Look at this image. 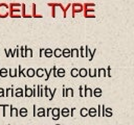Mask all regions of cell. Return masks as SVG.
<instances>
[{"label": "cell", "mask_w": 134, "mask_h": 125, "mask_svg": "<svg viewBox=\"0 0 134 125\" xmlns=\"http://www.w3.org/2000/svg\"><path fill=\"white\" fill-rule=\"evenodd\" d=\"M9 15V6L6 3H0V18H5Z\"/></svg>", "instance_id": "cell-1"}, {"label": "cell", "mask_w": 134, "mask_h": 125, "mask_svg": "<svg viewBox=\"0 0 134 125\" xmlns=\"http://www.w3.org/2000/svg\"><path fill=\"white\" fill-rule=\"evenodd\" d=\"M71 6H72V17H74L76 13H81L84 9L83 4H81V3H73V4H71Z\"/></svg>", "instance_id": "cell-2"}, {"label": "cell", "mask_w": 134, "mask_h": 125, "mask_svg": "<svg viewBox=\"0 0 134 125\" xmlns=\"http://www.w3.org/2000/svg\"><path fill=\"white\" fill-rule=\"evenodd\" d=\"M51 118L52 120H59L60 119V108L55 107V108H51Z\"/></svg>", "instance_id": "cell-3"}, {"label": "cell", "mask_w": 134, "mask_h": 125, "mask_svg": "<svg viewBox=\"0 0 134 125\" xmlns=\"http://www.w3.org/2000/svg\"><path fill=\"white\" fill-rule=\"evenodd\" d=\"M18 108L14 107L13 105H9V116L10 117H18Z\"/></svg>", "instance_id": "cell-4"}, {"label": "cell", "mask_w": 134, "mask_h": 125, "mask_svg": "<svg viewBox=\"0 0 134 125\" xmlns=\"http://www.w3.org/2000/svg\"><path fill=\"white\" fill-rule=\"evenodd\" d=\"M60 115L62 117H69V116H70V108L63 107L62 110L60 111Z\"/></svg>", "instance_id": "cell-5"}, {"label": "cell", "mask_w": 134, "mask_h": 125, "mask_svg": "<svg viewBox=\"0 0 134 125\" xmlns=\"http://www.w3.org/2000/svg\"><path fill=\"white\" fill-rule=\"evenodd\" d=\"M24 97H27V98L33 97V89L28 88L27 85H25V88H24Z\"/></svg>", "instance_id": "cell-6"}, {"label": "cell", "mask_w": 134, "mask_h": 125, "mask_svg": "<svg viewBox=\"0 0 134 125\" xmlns=\"http://www.w3.org/2000/svg\"><path fill=\"white\" fill-rule=\"evenodd\" d=\"M14 96L16 97H24V90L21 89V88H18L14 90Z\"/></svg>", "instance_id": "cell-7"}, {"label": "cell", "mask_w": 134, "mask_h": 125, "mask_svg": "<svg viewBox=\"0 0 134 125\" xmlns=\"http://www.w3.org/2000/svg\"><path fill=\"white\" fill-rule=\"evenodd\" d=\"M106 76V69L100 68L96 70V77H105Z\"/></svg>", "instance_id": "cell-8"}, {"label": "cell", "mask_w": 134, "mask_h": 125, "mask_svg": "<svg viewBox=\"0 0 134 125\" xmlns=\"http://www.w3.org/2000/svg\"><path fill=\"white\" fill-rule=\"evenodd\" d=\"M37 88V96L38 97H43L44 96V90H43V85H36Z\"/></svg>", "instance_id": "cell-9"}, {"label": "cell", "mask_w": 134, "mask_h": 125, "mask_svg": "<svg viewBox=\"0 0 134 125\" xmlns=\"http://www.w3.org/2000/svg\"><path fill=\"white\" fill-rule=\"evenodd\" d=\"M84 97H92V89H90L88 88L87 85H85V88H84Z\"/></svg>", "instance_id": "cell-10"}, {"label": "cell", "mask_w": 134, "mask_h": 125, "mask_svg": "<svg viewBox=\"0 0 134 125\" xmlns=\"http://www.w3.org/2000/svg\"><path fill=\"white\" fill-rule=\"evenodd\" d=\"M79 76H81V77L85 78L86 76H88V71L86 68H81L79 69Z\"/></svg>", "instance_id": "cell-11"}, {"label": "cell", "mask_w": 134, "mask_h": 125, "mask_svg": "<svg viewBox=\"0 0 134 125\" xmlns=\"http://www.w3.org/2000/svg\"><path fill=\"white\" fill-rule=\"evenodd\" d=\"M36 74V71H35V69L34 68H28V69H26V76L29 78L31 77H34Z\"/></svg>", "instance_id": "cell-12"}, {"label": "cell", "mask_w": 134, "mask_h": 125, "mask_svg": "<svg viewBox=\"0 0 134 125\" xmlns=\"http://www.w3.org/2000/svg\"><path fill=\"white\" fill-rule=\"evenodd\" d=\"M102 94H103V92H102V89L101 88H95L94 90H92V95L94 96V97H101L102 96Z\"/></svg>", "instance_id": "cell-13"}, {"label": "cell", "mask_w": 134, "mask_h": 125, "mask_svg": "<svg viewBox=\"0 0 134 125\" xmlns=\"http://www.w3.org/2000/svg\"><path fill=\"white\" fill-rule=\"evenodd\" d=\"M18 114H19V116H20V117H26V116L28 115L27 108H25V107H21L20 110L18 111Z\"/></svg>", "instance_id": "cell-14"}, {"label": "cell", "mask_w": 134, "mask_h": 125, "mask_svg": "<svg viewBox=\"0 0 134 125\" xmlns=\"http://www.w3.org/2000/svg\"><path fill=\"white\" fill-rule=\"evenodd\" d=\"M8 74H9L10 77H17V76H18V68L9 69L8 70Z\"/></svg>", "instance_id": "cell-15"}, {"label": "cell", "mask_w": 134, "mask_h": 125, "mask_svg": "<svg viewBox=\"0 0 134 125\" xmlns=\"http://www.w3.org/2000/svg\"><path fill=\"white\" fill-rule=\"evenodd\" d=\"M38 117H46V113H45V108L43 107H40L37 110V114H36Z\"/></svg>", "instance_id": "cell-16"}, {"label": "cell", "mask_w": 134, "mask_h": 125, "mask_svg": "<svg viewBox=\"0 0 134 125\" xmlns=\"http://www.w3.org/2000/svg\"><path fill=\"white\" fill-rule=\"evenodd\" d=\"M88 116L89 117H96L98 116V111H96V108L94 107H91L88 110Z\"/></svg>", "instance_id": "cell-17"}, {"label": "cell", "mask_w": 134, "mask_h": 125, "mask_svg": "<svg viewBox=\"0 0 134 125\" xmlns=\"http://www.w3.org/2000/svg\"><path fill=\"white\" fill-rule=\"evenodd\" d=\"M79 56H80L79 49H77V48L70 49V57H79Z\"/></svg>", "instance_id": "cell-18"}, {"label": "cell", "mask_w": 134, "mask_h": 125, "mask_svg": "<svg viewBox=\"0 0 134 125\" xmlns=\"http://www.w3.org/2000/svg\"><path fill=\"white\" fill-rule=\"evenodd\" d=\"M25 49V57H33V49H30L27 46H24Z\"/></svg>", "instance_id": "cell-19"}, {"label": "cell", "mask_w": 134, "mask_h": 125, "mask_svg": "<svg viewBox=\"0 0 134 125\" xmlns=\"http://www.w3.org/2000/svg\"><path fill=\"white\" fill-rule=\"evenodd\" d=\"M14 96V88L10 86L5 90V97H13Z\"/></svg>", "instance_id": "cell-20"}, {"label": "cell", "mask_w": 134, "mask_h": 125, "mask_svg": "<svg viewBox=\"0 0 134 125\" xmlns=\"http://www.w3.org/2000/svg\"><path fill=\"white\" fill-rule=\"evenodd\" d=\"M65 76V69L59 68L57 69V77H64Z\"/></svg>", "instance_id": "cell-21"}, {"label": "cell", "mask_w": 134, "mask_h": 125, "mask_svg": "<svg viewBox=\"0 0 134 125\" xmlns=\"http://www.w3.org/2000/svg\"><path fill=\"white\" fill-rule=\"evenodd\" d=\"M62 56L64 57H70V49H68V48H65V49H63L62 50Z\"/></svg>", "instance_id": "cell-22"}, {"label": "cell", "mask_w": 134, "mask_h": 125, "mask_svg": "<svg viewBox=\"0 0 134 125\" xmlns=\"http://www.w3.org/2000/svg\"><path fill=\"white\" fill-rule=\"evenodd\" d=\"M44 55L46 57H51L53 55V50H51L50 48H46V49L44 50Z\"/></svg>", "instance_id": "cell-23"}, {"label": "cell", "mask_w": 134, "mask_h": 125, "mask_svg": "<svg viewBox=\"0 0 134 125\" xmlns=\"http://www.w3.org/2000/svg\"><path fill=\"white\" fill-rule=\"evenodd\" d=\"M96 70L98 69H87L88 71V76H90V77H96Z\"/></svg>", "instance_id": "cell-24"}, {"label": "cell", "mask_w": 134, "mask_h": 125, "mask_svg": "<svg viewBox=\"0 0 134 125\" xmlns=\"http://www.w3.org/2000/svg\"><path fill=\"white\" fill-rule=\"evenodd\" d=\"M65 92H66V97H73L74 95L72 88H65Z\"/></svg>", "instance_id": "cell-25"}, {"label": "cell", "mask_w": 134, "mask_h": 125, "mask_svg": "<svg viewBox=\"0 0 134 125\" xmlns=\"http://www.w3.org/2000/svg\"><path fill=\"white\" fill-rule=\"evenodd\" d=\"M36 75L38 76V77H43L44 76V69L43 68H39V69H37L36 70Z\"/></svg>", "instance_id": "cell-26"}, {"label": "cell", "mask_w": 134, "mask_h": 125, "mask_svg": "<svg viewBox=\"0 0 134 125\" xmlns=\"http://www.w3.org/2000/svg\"><path fill=\"white\" fill-rule=\"evenodd\" d=\"M7 75H8V70L6 68L0 69V76H1V77H6Z\"/></svg>", "instance_id": "cell-27"}, {"label": "cell", "mask_w": 134, "mask_h": 125, "mask_svg": "<svg viewBox=\"0 0 134 125\" xmlns=\"http://www.w3.org/2000/svg\"><path fill=\"white\" fill-rule=\"evenodd\" d=\"M0 107L3 108V117H6L7 110H9V104H0Z\"/></svg>", "instance_id": "cell-28"}, {"label": "cell", "mask_w": 134, "mask_h": 125, "mask_svg": "<svg viewBox=\"0 0 134 125\" xmlns=\"http://www.w3.org/2000/svg\"><path fill=\"white\" fill-rule=\"evenodd\" d=\"M104 117H112V108L111 107H105Z\"/></svg>", "instance_id": "cell-29"}, {"label": "cell", "mask_w": 134, "mask_h": 125, "mask_svg": "<svg viewBox=\"0 0 134 125\" xmlns=\"http://www.w3.org/2000/svg\"><path fill=\"white\" fill-rule=\"evenodd\" d=\"M43 90H44V96H46V97H48V98H49V97H50V94H51L50 89L48 88L47 85H45L44 88H43Z\"/></svg>", "instance_id": "cell-30"}, {"label": "cell", "mask_w": 134, "mask_h": 125, "mask_svg": "<svg viewBox=\"0 0 134 125\" xmlns=\"http://www.w3.org/2000/svg\"><path fill=\"white\" fill-rule=\"evenodd\" d=\"M53 55H55L56 57H61L62 56V49H60V48L55 49L53 50Z\"/></svg>", "instance_id": "cell-31"}, {"label": "cell", "mask_w": 134, "mask_h": 125, "mask_svg": "<svg viewBox=\"0 0 134 125\" xmlns=\"http://www.w3.org/2000/svg\"><path fill=\"white\" fill-rule=\"evenodd\" d=\"M80 115H81L82 117H87L88 116V108H86V107L81 108V111H80Z\"/></svg>", "instance_id": "cell-32"}, {"label": "cell", "mask_w": 134, "mask_h": 125, "mask_svg": "<svg viewBox=\"0 0 134 125\" xmlns=\"http://www.w3.org/2000/svg\"><path fill=\"white\" fill-rule=\"evenodd\" d=\"M70 74L72 77H78L79 76V69L78 68H72L71 71H70Z\"/></svg>", "instance_id": "cell-33"}, {"label": "cell", "mask_w": 134, "mask_h": 125, "mask_svg": "<svg viewBox=\"0 0 134 125\" xmlns=\"http://www.w3.org/2000/svg\"><path fill=\"white\" fill-rule=\"evenodd\" d=\"M31 17H36V18H41L42 16L41 15H37L36 13V4H33V14H31Z\"/></svg>", "instance_id": "cell-34"}, {"label": "cell", "mask_w": 134, "mask_h": 125, "mask_svg": "<svg viewBox=\"0 0 134 125\" xmlns=\"http://www.w3.org/2000/svg\"><path fill=\"white\" fill-rule=\"evenodd\" d=\"M44 69V68H43ZM44 75H45V80H48L50 77V75H51V69L49 70V71H47L46 69H44Z\"/></svg>", "instance_id": "cell-35"}, {"label": "cell", "mask_w": 134, "mask_h": 125, "mask_svg": "<svg viewBox=\"0 0 134 125\" xmlns=\"http://www.w3.org/2000/svg\"><path fill=\"white\" fill-rule=\"evenodd\" d=\"M19 50H20V56L21 57H25V49H24V46H21L19 48Z\"/></svg>", "instance_id": "cell-36"}, {"label": "cell", "mask_w": 134, "mask_h": 125, "mask_svg": "<svg viewBox=\"0 0 134 125\" xmlns=\"http://www.w3.org/2000/svg\"><path fill=\"white\" fill-rule=\"evenodd\" d=\"M85 57H89V54H90V49H89V47L88 46H85Z\"/></svg>", "instance_id": "cell-37"}, {"label": "cell", "mask_w": 134, "mask_h": 125, "mask_svg": "<svg viewBox=\"0 0 134 125\" xmlns=\"http://www.w3.org/2000/svg\"><path fill=\"white\" fill-rule=\"evenodd\" d=\"M79 52H80V56H81V57H85V49H84L83 46L79 49Z\"/></svg>", "instance_id": "cell-38"}, {"label": "cell", "mask_w": 134, "mask_h": 125, "mask_svg": "<svg viewBox=\"0 0 134 125\" xmlns=\"http://www.w3.org/2000/svg\"><path fill=\"white\" fill-rule=\"evenodd\" d=\"M57 67L56 66H53V67H51V74H52V76L53 77H57Z\"/></svg>", "instance_id": "cell-39"}, {"label": "cell", "mask_w": 134, "mask_h": 125, "mask_svg": "<svg viewBox=\"0 0 134 125\" xmlns=\"http://www.w3.org/2000/svg\"><path fill=\"white\" fill-rule=\"evenodd\" d=\"M95 51H96V49H93V50H91V51H90V54H89V61H92V59H93L94 54H95Z\"/></svg>", "instance_id": "cell-40"}, {"label": "cell", "mask_w": 134, "mask_h": 125, "mask_svg": "<svg viewBox=\"0 0 134 125\" xmlns=\"http://www.w3.org/2000/svg\"><path fill=\"white\" fill-rule=\"evenodd\" d=\"M110 71H111V68H110V66H108V67H107V69H106V76H108V77H111Z\"/></svg>", "instance_id": "cell-41"}, {"label": "cell", "mask_w": 134, "mask_h": 125, "mask_svg": "<svg viewBox=\"0 0 134 125\" xmlns=\"http://www.w3.org/2000/svg\"><path fill=\"white\" fill-rule=\"evenodd\" d=\"M94 6H95L94 3H85L83 5V7H94Z\"/></svg>", "instance_id": "cell-42"}, {"label": "cell", "mask_w": 134, "mask_h": 125, "mask_svg": "<svg viewBox=\"0 0 134 125\" xmlns=\"http://www.w3.org/2000/svg\"><path fill=\"white\" fill-rule=\"evenodd\" d=\"M19 48H20V47L17 46V48L15 49V56H17V57L20 56V50H19Z\"/></svg>", "instance_id": "cell-43"}, {"label": "cell", "mask_w": 134, "mask_h": 125, "mask_svg": "<svg viewBox=\"0 0 134 125\" xmlns=\"http://www.w3.org/2000/svg\"><path fill=\"white\" fill-rule=\"evenodd\" d=\"M79 90H80V96L81 97H84V86H80L79 88Z\"/></svg>", "instance_id": "cell-44"}, {"label": "cell", "mask_w": 134, "mask_h": 125, "mask_svg": "<svg viewBox=\"0 0 134 125\" xmlns=\"http://www.w3.org/2000/svg\"><path fill=\"white\" fill-rule=\"evenodd\" d=\"M56 92H57V89H53V91L51 92V94H50L49 100H52V99H53V97H55V94H56Z\"/></svg>", "instance_id": "cell-45"}, {"label": "cell", "mask_w": 134, "mask_h": 125, "mask_svg": "<svg viewBox=\"0 0 134 125\" xmlns=\"http://www.w3.org/2000/svg\"><path fill=\"white\" fill-rule=\"evenodd\" d=\"M9 6H12V7H21V4L20 3H10Z\"/></svg>", "instance_id": "cell-46"}, {"label": "cell", "mask_w": 134, "mask_h": 125, "mask_svg": "<svg viewBox=\"0 0 134 125\" xmlns=\"http://www.w3.org/2000/svg\"><path fill=\"white\" fill-rule=\"evenodd\" d=\"M0 97H5V90L0 88Z\"/></svg>", "instance_id": "cell-47"}, {"label": "cell", "mask_w": 134, "mask_h": 125, "mask_svg": "<svg viewBox=\"0 0 134 125\" xmlns=\"http://www.w3.org/2000/svg\"><path fill=\"white\" fill-rule=\"evenodd\" d=\"M77 108L76 107H71L70 108V117H74V112H76Z\"/></svg>", "instance_id": "cell-48"}, {"label": "cell", "mask_w": 134, "mask_h": 125, "mask_svg": "<svg viewBox=\"0 0 134 125\" xmlns=\"http://www.w3.org/2000/svg\"><path fill=\"white\" fill-rule=\"evenodd\" d=\"M8 52H9V55H10V56H12V57H15V50L9 49Z\"/></svg>", "instance_id": "cell-49"}, {"label": "cell", "mask_w": 134, "mask_h": 125, "mask_svg": "<svg viewBox=\"0 0 134 125\" xmlns=\"http://www.w3.org/2000/svg\"><path fill=\"white\" fill-rule=\"evenodd\" d=\"M44 48H41V49H40V53H39V56L40 57H42V56H43V54H44Z\"/></svg>", "instance_id": "cell-50"}, {"label": "cell", "mask_w": 134, "mask_h": 125, "mask_svg": "<svg viewBox=\"0 0 134 125\" xmlns=\"http://www.w3.org/2000/svg\"><path fill=\"white\" fill-rule=\"evenodd\" d=\"M33 96H35V97H37V88H36V85L33 88Z\"/></svg>", "instance_id": "cell-51"}, {"label": "cell", "mask_w": 134, "mask_h": 125, "mask_svg": "<svg viewBox=\"0 0 134 125\" xmlns=\"http://www.w3.org/2000/svg\"><path fill=\"white\" fill-rule=\"evenodd\" d=\"M33 108H34V117H35L36 114H37V106H36V104L33 105Z\"/></svg>", "instance_id": "cell-52"}, {"label": "cell", "mask_w": 134, "mask_h": 125, "mask_svg": "<svg viewBox=\"0 0 134 125\" xmlns=\"http://www.w3.org/2000/svg\"><path fill=\"white\" fill-rule=\"evenodd\" d=\"M4 51H5V54H6V56H7V57H9V52H8V49H4Z\"/></svg>", "instance_id": "cell-53"}, {"label": "cell", "mask_w": 134, "mask_h": 125, "mask_svg": "<svg viewBox=\"0 0 134 125\" xmlns=\"http://www.w3.org/2000/svg\"><path fill=\"white\" fill-rule=\"evenodd\" d=\"M63 97H66V92H65V86H63Z\"/></svg>", "instance_id": "cell-54"}, {"label": "cell", "mask_w": 134, "mask_h": 125, "mask_svg": "<svg viewBox=\"0 0 134 125\" xmlns=\"http://www.w3.org/2000/svg\"><path fill=\"white\" fill-rule=\"evenodd\" d=\"M55 125H61V124H55Z\"/></svg>", "instance_id": "cell-55"}, {"label": "cell", "mask_w": 134, "mask_h": 125, "mask_svg": "<svg viewBox=\"0 0 134 125\" xmlns=\"http://www.w3.org/2000/svg\"><path fill=\"white\" fill-rule=\"evenodd\" d=\"M8 125H10V124H8Z\"/></svg>", "instance_id": "cell-56"}]
</instances>
